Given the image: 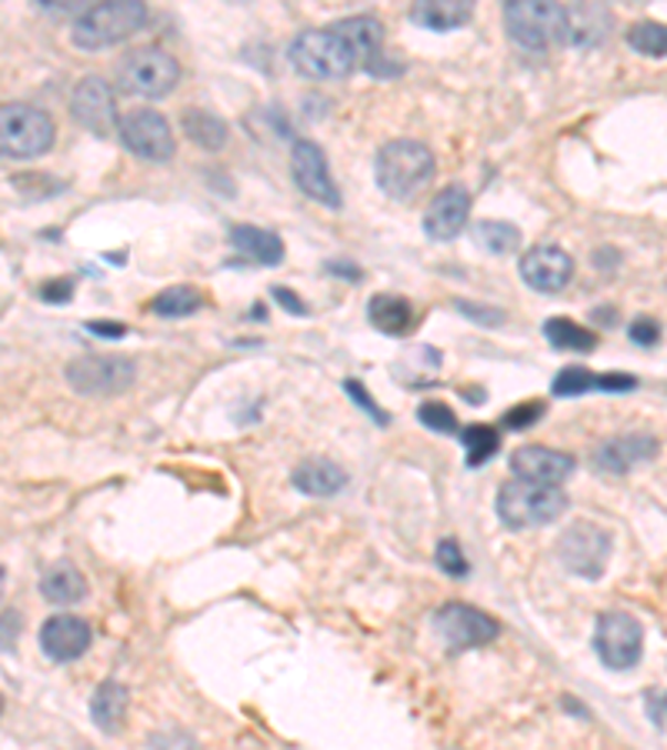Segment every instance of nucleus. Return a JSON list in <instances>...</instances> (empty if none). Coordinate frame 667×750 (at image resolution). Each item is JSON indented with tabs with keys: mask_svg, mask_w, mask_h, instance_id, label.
<instances>
[{
	"mask_svg": "<svg viewBox=\"0 0 667 750\" xmlns=\"http://www.w3.org/2000/svg\"><path fill=\"white\" fill-rule=\"evenodd\" d=\"M287 61L300 77L310 81H345L364 67V57L341 21L297 34L287 47Z\"/></svg>",
	"mask_w": 667,
	"mask_h": 750,
	"instance_id": "nucleus-1",
	"label": "nucleus"
},
{
	"mask_svg": "<svg viewBox=\"0 0 667 750\" xmlns=\"http://www.w3.org/2000/svg\"><path fill=\"white\" fill-rule=\"evenodd\" d=\"M434 167H437L434 150L427 144L401 137V140H388L378 150L374 177H378V187L391 201H411L431 183Z\"/></svg>",
	"mask_w": 667,
	"mask_h": 750,
	"instance_id": "nucleus-2",
	"label": "nucleus"
},
{
	"mask_svg": "<svg viewBox=\"0 0 667 750\" xmlns=\"http://www.w3.org/2000/svg\"><path fill=\"white\" fill-rule=\"evenodd\" d=\"M147 24V4L140 0H107L84 8L71 24V41L81 51H104L134 38Z\"/></svg>",
	"mask_w": 667,
	"mask_h": 750,
	"instance_id": "nucleus-3",
	"label": "nucleus"
},
{
	"mask_svg": "<svg viewBox=\"0 0 667 750\" xmlns=\"http://www.w3.org/2000/svg\"><path fill=\"white\" fill-rule=\"evenodd\" d=\"M181 81V64L171 51L163 47H137L127 51L117 61V84L124 94L144 97V101H160L167 97Z\"/></svg>",
	"mask_w": 667,
	"mask_h": 750,
	"instance_id": "nucleus-4",
	"label": "nucleus"
},
{
	"mask_svg": "<svg viewBox=\"0 0 667 750\" xmlns=\"http://www.w3.org/2000/svg\"><path fill=\"white\" fill-rule=\"evenodd\" d=\"M568 510V497L561 487H541L528 480H508L497 490V517L511 530L544 527Z\"/></svg>",
	"mask_w": 667,
	"mask_h": 750,
	"instance_id": "nucleus-5",
	"label": "nucleus"
},
{
	"mask_svg": "<svg viewBox=\"0 0 667 750\" xmlns=\"http://www.w3.org/2000/svg\"><path fill=\"white\" fill-rule=\"evenodd\" d=\"M54 120L34 104H4L0 107V150L8 160H31L54 147Z\"/></svg>",
	"mask_w": 667,
	"mask_h": 750,
	"instance_id": "nucleus-6",
	"label": "nucleus"
},
{
	"mask_svg": "<svg viewBox=\"0 0 667 750\" xmlns=\"http://www.w3.org/2000/svg\"><path fill=\"white\" fill-rule=\"evenodd\" d=\"M508 38L525 51H548L564 41L568 8L548 4V0H511L505 4Z\"/></svg>",
	"mask_w": 667,
	"mask_h": 750,
	"instance_id": "nucleus-7",
	"label": "nucleus"
},
{
	"mask_svg": "<svg viewBox=\"0 0 667 750\" xmlns=\"http://www.w3.org/2000/svg\"><path fill=\"white\" fill-rule=\"evenodd\" d=\"M67 384L84 398H117L137 381V363L120 353H84L64 367Z\"/></svg>",
	"mask_w": 667,
	"mask_h": 750,
	"instance_id": "nucleus-8",
	"label": "nucleus"
},
{
	"mask_svg": "<svg viewBox=\"0 0 667 750\" xmlns=\"http://www.w3.org/2000/svg\"><path fill=\"white\" fill-rule=\"evenodd\" d=\"M558 560L564 564V571L584 581H597L611 560V534L594 520H574L558 540Z\"/></svg>",
	"mask_w": 667,
	"mask_h": 750,
	"instance_id": "nucleus-9",
	"label": "nucleus"
},
{
	"mask_svg": "<svg viewBox=\"0 0 667 750\" xmlns=\"http://www.w3.org/2000/svg\"><path fill=\"white\" fill-rule=\"evenodd\" d=\"M594 651L607 670H631L644 657V627L634 614L607 611L594 624Z\"/></svg>",
	"mask_w": 667,
	"mask_h": 750,
	"instance_id": "nucleus-10",
	"label": "nucleus"
},
{
	"mask_svg": "<svg viewBox=\"0 0 667 750\" xmlns=\"http://www.w3.org/2000/svg\"><path fill=\"white\" fill-rule=\"evenodd\" d=\"M120 144L147 160V163H167L174 157V130L171 124H167V117L160 110H150V107H137V110H127L120 117V130H117Z\"/></svg>",
	"mask_w": 667,
	"mask_h": 750,
	"instance_id": "nucleus-11",
	"label": "nucleus"
},
{
	"mask_svg": "<svg viewBox=\"0 0 667 750\" xmlns=\"http://www.w3.org/2000/svg\"><path fill=\"white\" fill-rule=\"evenodd\" d=\"M71 117L94 137H110L114 130H120L114 87L97 74L81 77L71 91Z\"/></svg>",
	"mask_w": 667,
	"mask_h": 750,
	"instance_id": "nucleus-12",
	"label": "nucleus"
},
{
	"mask_svg": "<svg viewBox=\"0 0 667 750\" xmlns=\"http://www.w3.org/2000/svg\"><path fill=\"white\" fill-rule=\"evenodd\" d=\"M290 173H294V183L297 191L330 211H338L345 201H341V191L338 183H334L330 177V167H327V157L324 150L314 144V140H294L290 147Z\"/></svg>",
	"mask_w": 667,
	"mask_h": 750,
	"instance_id": "nucleus-13",
	"label": "nucleus"
},
{
	"mask_svg": "<svg viewBox=\"0 0 667 750\" xmlns=\"http://www.w3.org/2000/svg\"><path fill=\"white\" fill-rule=\"evenodd\" d=\"M434 624L441 631V637L447 641L451 651H470V647H484L497 637V621L487 617L480 608L451 601L434 614Z\"/></svg>",
	"mask_w": 667,
	"mask_h": 750,
	"instance_id": "nucleus-14",
	"label": "nucleus"
},
{
	"mask_svg": "<svg viewBox=\"0 0 667 750\" xmlns=\"http://www.w3.org/2000/svg\"><path fill=\"white\" fill-rule=\"evenodd\" d=\"M508 467L518 480L541 484V487H561L574 474V457L564 451L544 447V444H528L511 454Z\"/></svg>",
	"mask_w": 667,
	"mask_h": 750,
	"instance_id": "nucleus-15",
	"label": "nucleus"
},
{
	"mask_svg": "<svg viewBox=\"0 0 667 750\" xmlns=\"http://www.w3.org/2000/svg\"><path fill=\"white\" fill-rule=\"evenodd\" d=\"M574 277V257L561 247L541 244L521 257V281L538 294H558Z\"/></svg>",
	"mask_w": 667,
	"mask_h": 750,
	"instance_id": "nucleus-16",
	"label": "nucleus"
},
{
	"mask_svg": "<svg viewBox=\"0 0 667 750\" xmlns=\"http://www.w3.org/2000/svg\"><path fill=\"white\" fill-rule=\"evenodd\" d=\"M470 218V191L464 183H447L424 211V231L431 241H454Z\"/></svg>",
	"mask_w": 667,
	"mask_h": 750,
	"instance_id": "nucleus-17",
	"label": "nucleus"
},
{
	"mask_svg": "<svg viewBox=\"0 0 667 750\" xmlns=\"http://www.w3.org/2000/svg\"><path fill=\"white\" fill-rule=\"evenodd\" d=\"M91 624L84 617H74V614H54L47 617V624L41 627V651L57 661V664H67V661H77L87 654L91 647Z\"/></svg>",
	"mask_w": 667,
	"mask_h": 750,
	"instance_id": "nucleus-18",
	"label": "nucleus"
},
{
	"mask_svg": "<svg viewBox=\"0 0 667 750\" xmlns=\"http://www.w3.org/2000/svg\"><path fill=\"white\" fill-rule=\"evenodd\" d=\"M657 457V441L650 434H627L611 437L594 451V467L604 474H631L634 467Z\"/></svg>",
	"mask_w": 667,
	"mask_h": 750,
	"instance_id": "nucleus-19",
	"label": "nucleus"
},
{
	"mask_svg": "<svg viewBox=\"0 0 667 750\" xmlns=\"http://www.w3.org/2000/svg\"><path fill=\"white\" fill-rule=\"evenodd\" d=\"M637 388V378L634 373H594L587 367H564L558 370V378L551 384V394L554 398H581L587 391H604V394H624V391H634Z\"/></svg>",
	"mask_w": 667,
	"mask_h": 750,
	"instance_id": "nucleus-20",
	"label": "nucleus"
},
{
	"mask_svg": "<svg viewBox=\"0 0 667 750\" xmlns=\"http://www.w3.org/2000/svg\"><path fill=\"white\" fill-rule=\"evenodd\" d=\"M348 471L327 457H307L290 471V484L307 497H334L348 487Z\"/></svg>",
	"mask_w": 667,
	"mask_h": 750,
	"instance_id": "nucleus-21",
	"label": "nucleus"
},
{
	"mask_svg": "<svg viewBox=\"0 0 667 750\" xmlns=\"http://www.w3.org/2000/svg\"><path fill=\"white\" fill-rule=\"evenodd\" d=\"M614 28V18L607 8L601 4H574L568 8V31H564V41L574 44V47H597L607 41Z\"/></svg>",
	"mask_w": 667,
	"mask_h": 750,
	"instance_id": "nucleus-22",
	"label": "nucleus"
},
{
	"mask_svg": "<svg viewBox=\"0 0 667 750\" xmlns=\"http://www.w3.org/2000/svg\"><path fill=\"white\" fill-rule=\"evenodd\" d=\"M407 18H411L417 28H424V31L447 34V31L464 28V24L474 18V8L467 4V0H421V4L411 8Z\"/></svg>",
	"mask_w": 667,
	"mask_h": 750,
	"instance_id": "nucleus-23",
	"label": "nucleus"
},
{
	"mask_svg": "<svg viewBox=\"0 0 667 750\" xmlns=\"http://www.w3.org/2000/svg\"><path fill=\"white\" fill-rule=\"evenodd\" d=\"M231 247H234L241 257H247V261H254V264H264V267H274V264L284 261V244H280V237L271 234V231H264V228H254V224H237V228H231Z\"/></svg>",
	"mask_w": 667,
	"mask_h": 750,
	"instance_id": "nucleus-24",
	"label": "nucleus"
},
{
	"mask_svg": "<svg viewBox=\"0 0 667 750\" xmlns=\"http://www.w3.org/2000/svg\"><path fill=\"white\" fill-rule=\"evenodd\" d=\"M368 320L388 337H404L414 330V307L401 294H374L368 304Z\"/></svg>",
	"mask_w": 667,
	"mask_h": 750,
	"instance_id": "nucleus-25",
	"label": "nucleus"
},
{
	"mask_svg": "<svg viewBox=\"0 0 667 750\" xmlns=\"http://www.w3.org/2000/svg\"><path fill=\"white\" fill-rule=\"evenodd\" d=\"M41 594H44L51 604H64V608L81 604V601L87 598V578H84L74 564H67V560H61V564H54V568L44 571V578H41Z\"/></svg>",
	"mask_w": 667,
	"mask_h": 750,
	"instance_id": "nucleus-26",
	"label": "nucleus"
},
{
	"mask_svg": "<svg viewBox=\"0 0 667 750\" xmlns=\"http://www.w3.org/2000/svg\"><path fill=\"white\" fill-rule=\"evenodd\" d=\"M181 130H184V137H191V144H198L204 150H221V147H227V137H231L227 124L208 107H188L181 114Z\"/></svg>",
	"mask_w": 667,
	"mask_h": 750,
	"instance_id": "nucleus-27",
	"label": "nucleus"
},
{
	"mask_svg": "<svg viewBox=\"0 0 667 750\" xmlns=\"http://www.w3.org/2000/svg\"><path fill=\"white\" fill-rule=\"evenodd\" d=\"M124 714H127V687L117 684V680H104L94 690V697H91V717H94V723L104 733H114L124 723Z\"/></svg>",
	"mask_w": 667,
	"mask_h": 750,
	"instance_id": "nucleus-28",
	"label": "nucleus"
},
{
	"mask_svg": "<svg viewBox=\"0 0 667 750\" xmlns=\"http://www.w3.org/2000/svg\"><path fill=\"white\" fill-rule=\"evenodd\" d=\"M544 337L554 350H564V353H591L597 347V334L574 324L571 317H548Z\"/></svg>",
	"mask_w": 667,
	"mask_h": 750,
	"instance_id": "nucleus-29",
	"label": "nucleus"
},
{
	"mask_svg": "<svg viewBox=\"0 0 667 750\" xmlns=\"http://www.w3.org/2000/svg\"><path fill=\"white\" fill-rule=\"evenodd\" d=\"M201 304H204V297H201L198 287L178 284V287L160 291V294L150 300V314H157V317H191V314L201 310Z\"/></svg>",
	"mask_w": 667,
	"mask_h": 750,
	"instance_id": "nucleus-30",
	"label": "nucleus"
},
{
	"mask_svg": "<svg viewBox=\"0 0 667 750\" xmlns=\"http://www.w3.org/2000/svg\"><path fill=\"white\" fill-rule=\"evenodd\" d=\"M474 241L487 254H511L521 247V231L508 221H480L474 224Z\"/></svg>",
	"mask_w": 667,
	"mask_h": 750,
	"instance_id": "nucleus-31",
	"label": "nucleus"
},
{
	"mask_svg": "<svg viewBox=\"0 0 667 750\" xmlns=\"http://www.w3.org/2000/svg\"><path fill=\"white\" fill-rule=\"evenodd\" d=\"M460 444H464V451H467V467H480V464H487V461L497 454L500 434H497V427H490V424H467V427L460 431Z\"/></svg>",
	"mask_w": 667,
	"mask_h": 750,
	"instance_id": "nucleus-32",
	"label": "nucleus"
},
{
	"mask_svg": "<svg viewBox=\"0 0 667 750\" xmlns=\"http://www.w3.org/2000/svg\"><path fill=\"white\" fill-rule=\"evenodd\" d=\"M627 47L644 57H667V24L637 21L634 28H627Z\"/></svg>",
	"mask_w": 667,
	"mask_h": 750,
	"instance_id": "nucleus-33",
	"label": "nucleus"
},
{
	"mask_svg": "<svg viewBox=\"0 0 667 750\" xmlns=\"http://www.w3.org/2000/svg\"><path fill=\"white\" fill-rule=\"evenodd\" d=\"M417 421H421L427 431H437V434H460L457 414H454L447 404H441V401H427V404H421Z\"/></svg>",
	"mask_w": 667,
	"mask_h": 750,
	"instance_id": "nucleus-34",
	"label": "nucleus"
},
{
	"mask_svg": "<svg viewBox=\"0 0 667 750\" xmlns=\"http://www.w3.org/2000/svg\"><path fill=\"white\" fill-rule=\"evenodd\" d=\"M437 568L447 574V578H467V571H470V564H467V557L460 553V543L454 540V537H444L441 543H437Z\"/></svg>",
	"mask_w": 667,
	"mask_h": 750,
	"instance_id": "nucleus-35",
	"label": "nucleus"
},
{
	"mask_svg": "<svg viewBox=\"0 0 667 750\" xmlns=\"http://www.w3.org/2000/svg\"><path fill=\"white\" fill-rule=\"evenodd\" d=\"M541 418H544V404L541 401H528V404H518V408H511L505 418H500V427H505V431H528Z\"/></svg>",
	"mask_w": 667,
	"mask_h": 750,
	"instance_id": "nucleus-36",
	"label": "nucleus"
},
{
	"mask_svg": "<svg viewBox=\"0 0 667 750\" xmlns=\"http://www.w3.org/2000/svg\"><path fill=\"white\" fill-rule=\"evenodd\" d=\"M454 310H460L464 317H470L474 324L480 327H500L505 324V310H497V307H484V304H474V300H454Z\"/></svg>",
	"mask_w": 667,
	"mask_h": 750,
	"instance_id": "nucleus-37",
	"label": "nucleus"
},
{
	"mask_svg": "<svg viewBox=\"0 0 667 750\" xmlns=\"http://www.w3.org/2000/svg\"><path fill=\"white\" fill-rule=\"evenodd\" d=\"M345 391L354 398V404H358V408H364V411L371 414V421H374V424H381V427H388V424H391V418H388V414L374 404V398L368 394V388H364L361 381H354V378H351V381H345Z\"/></svg>",
	"mask_w": 667,
	"mask_h": 750,
	"instance_id": "nucleus-38",
	"label": "nucleus"
},
{
	"mask_svg": "<svg viewBox=\"0 0 667 750\" xmlns=\"http://www.w3.org/2000/svg\"><path fill=\"white\" fill-rule=\"evenodd\" d=\"M147 750H198V743L184 730H160L147 740Z\"/></svg>",
	"mask_w": 667,
	"mask_h": 750,
	"instance_id": "nucleus-39",
	"label": "nucleus"
},
{
	"mask_svg": "<svg viewBox=\"0 0 667 750\" xmlns=\"http://www.w3.org/2000/svg\"><path fill=\"white\" fill-rule=\"evenodd\" d=\"M627 337H631V344H637V347H654V344L660 340V327H657L654 317H634V320L627 324Z\"/></svg>",
	"mask_w": 667,
	"mask_h": 750,
	"instance_id": "nucleus-40",
	"label": "nucleus"
},
{
	"mask_svg": "<svg viewBox=\"0 0 667 750\" xmlns=\"http://www.w3.org/2000/svg\"><path fill=\"white\" fill-rule=\"evenodd\" d=\"M84 327H87V334L104 337V340H120V337H127V324H120V320H87Z\"/></svg>",
	"mask_w": 667,
	"mask_h": 750,
	"instance_id": "nucleus-41",
	"label": "nucleus"
},
{
	"mask_svg": "<svg viewBox=\"0 0 667 750\" xmlns=\"http://www.w3.org/2000/svg\"><path fill=\"white\" fill-rule=\"evenodd\" d=\"M71 291H74V284H71L67 277L47 281V284H41V300H47V304H64V300H71Z\"/></svg>",
	"mask_w": 667,
	"mask_h": 750,
	"instance_id": "nucleus-42",
	"label": "nucleus"
},
{
	"mask_svg": "<svg viewBox=\"0 0 667 750\" xmlns=\"http://www.w3.org/2000/svg\"><path fill=\"white\" fill-rule=\"evenodd\" d=\"M271 297H274L287 314H294V317H304V314H307V304L297 300V294H294L290 287H271Z\"/></svg>",
	"mask_w": 667,
	"mask_h": 750,
	"instance_id": "nucleus-43",
	"label": "nucleus"
},
{
	"mask_svg": "<svg viewBox=\"0 0 667 750\" xmlns=\"http://www.w3.org/2000/svg\"><path fill=\"white\" fill-rule=\"evenodd\" d=\"M647 717L657 723V727H664V720H667V694H647Z\"/></svg>",
	"mask_w": 667,
	"mask_h": 750,
	"instance_id": "nucleus-44",
	"label": "nucleus"
},
{
	"mask_svg": "<svg viewBox=\"0 0 667 750\" xmlns=\"http://www.w3.org/2000/svg\"><path fill=\"white\" fill-rule=\"evenodd\" d=\"M327 274H338V277H348V281H361V267L358 264H348V261H330L327 264Z\"/></svg>",
	"mask_w": 667,
	"mask_h": 750,
	"instance_id": "nucleus-45",
	"label": "nucleus"
},
{
	"mask_svg": "<svg viewBox=\"0 0 667 750\" xmlns=\"http://www.w3.org/2000/svg\"><path fill=\"white\" fill-rule=\"evenodd\" d=\"M14 617H18V614H11V611L4 614V647H8V651H11V631L18 634V621H14Z\"/></svg>",
	"mask_w": 667,
	"mask_h": 750,
	"instance_id": "nucleus-46",
	"label": "nucleus"
}]
</instances>
